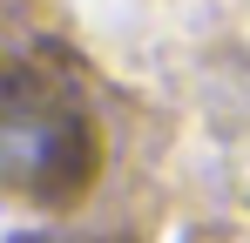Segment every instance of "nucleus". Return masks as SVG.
<instances>
[{
  "label": "nucleus",
  "mask_w": 250,
  "mask_h": 243,
  "mask_svg": "<svg viewBox=\"0 0 250 243\" xmlns=\"http://www.w3.org/2000/svg\"><path fill=\"white\" fill-rule=\"evenodd\" d=\"M88 156H95V142H88L82 108L54 81L14 75V95H7V169H14V182L34 196H68L88 176Z\"/></svg>",
  "instance_id": "nucleus-1"
},
{
  "label": "nucleus",
  "mask_w": 250,
  "mask_h": 243,
  "mask_svg": "<svg viewBox=\"0 0 250 243\" xmlns=\"http://www.w3.org/2000/svg\"><path fill=\"white\" fill-rule=\"evenodd\" d=\"M7 243H41V237H7Z\"/></svg>",
  "instance_id": "nucleus-2"
}]
</instances>
